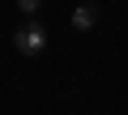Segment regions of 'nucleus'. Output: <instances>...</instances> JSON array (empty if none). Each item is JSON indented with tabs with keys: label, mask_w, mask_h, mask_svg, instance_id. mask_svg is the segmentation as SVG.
I'll use <instances>...</instances> for the list:
<instances>
[{
	"label": "nucleus",
	"mask_w": 128,
	"mask_h": 115,
	"mask_svg": "<svg viewBox=\"0 0 128 115\" xmlns=\"http://www.w3.org/2000/svg\"><path fill=\"white\" fill-rule=\"evenodd\" d=\"M13 47L22 51V55H43V47H47V30H43V21H22L17 30H13Z\"/></svg>",
	"instance_id": "nucleus-1"
},
{
	"label": "nucleus",
	"mask_w": 128,
	"mask_h": 115,
	"mask_svg": "<svg viewBox=\"0 0 128 115\" xmlns=\"http://www.w3.org/2000/svg\"><path fill=\"white\" fill-rule=\"evenodd\" d=\"M98 26V9L94 4H77L73 9V30H94Z\"/></svg>",
	"instance_id": "nucleus-2"
},
{
	"label": "nucleus",
	"mask_w": 128,
	"mask_h": 115,
	"mask_svg": "<svg viewBox=\"0 0 128 115\" xmlns=\"http://www.w3.org/2000/svg\"><path fill=\"white\" fill-rule=\"evenodd\" d=\"M17 9H22V13H26V17H34V13H38V9H43V0H17Z\"/></svg>",
	"instance_id": "nucleus-3"
}]
</instances>
